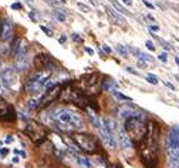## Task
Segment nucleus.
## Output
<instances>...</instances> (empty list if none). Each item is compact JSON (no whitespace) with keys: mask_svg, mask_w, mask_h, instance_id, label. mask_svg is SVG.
I'll return each instance as SVG.
<instances>
[{"mask_svg":"<svg viewBox=\"0 0 179 168\" xmlns=\"http://www.w3.org/2000/svg\"><path fill=\"white\" fill-rule=\"evenodd\" d=\"M10 53V46L7 44H0V56H6Z\"/></svg>","mask_w":179,"mask_h":168,"instance_id":"obj_25","label":"nucleus"},{"mask_svg":"<svg viewBox=\"0 0 179 168\" xmlns=\"http://www.w3.org/2000/svg\"><path fill=\"white\" fill-rule=\"evenodd\" d=\"M159 124L149 121L146 124L145 137L139 141L138 153L145 168H158L159 164Z\"/></svg>","mask_w":179,"mask_h":168,"instance_id":"obj_1","label":"nucleus"},{"mask_svg":"<svg viewBox=\"0 0 179 168\" xmlns=\"http://www.w3.org/2000/svg\"><path fill=\"white\" fill-rule=\"evenodd\" d=\"M117 88V83H115V80H112V78H107V80H104L101 83V90L102 91H108V90H115Z\"/></svg>","mask_w":179,"mask_h":168,"instance_id":"obj_17","label":"nucleus"},{"mask_svg":"<svg viewBox=\"0 0 179 168\" xmlns=\"http://www.w3.org/2000/svg\"><path fill=\"white\" fill-rule=\"evenodd\" d=\"M65 40H67V37H65V36H61V37L59 39V41H60V43H65Z\"/></svg>","mask_w":179,"mask_h":168,"instance_id":"obj_47","label":"nucleus"},{"mask_svg":"<svg viewBox=\"0 0 179 168\" xmlns=\"http://www.w3.org/2000/svg\"><path fill=\"white\" fill-rule=\"evenodd\" d=\"M2 70H3V61L0 60V71H2Z\"/></svg>","mask_w":179,"mask_h":168,"instance_id":"obj_49","label":"nucleus"},{"mask_svg":"<svg viewBox=\"0 0 179 168\" xmlns=\"http://www.w3.org/2000/svg\"><path fill=\"white\" fill-rule=\"evenodd\" d=\"M49 4H51V6H59V2L57 0H46Z\"/></svg>","mask_w":179,"mask_h":168,"instance_id":"obj_41","label":"nucleus"},{"mask_svg":"<svg viewBox=\"0 0 179 168\" xmlns=\"http://www.w3.org/2000/svg\"><path fill=\"white\" fill-rule=\"evenodd\" d=\"M148 29L151 30V33H155V31H159V26H156V24H149V26H148Z\"/></svg>","mask_w":179,"mask_h":168,"instance_id":"obj_31","label":"nucleus"},{"mask_svg":"<svg viewBox=\"0 0 179 168\" xmlns=\"http://www.w3.org/2000/svg\"><path fill=\"white\" fill-rule=\"evenodd\" d=\"M158 59H159L162 63H166L168 61V57H166V54H165V53H161L159 56H158Z\"/></svg>","mask_w":179,"mask_h":168,"instance_id":"obj_34","label":"nucleus"},{"mask_svg":"<svg viewBox=\"0 0 179 168\" xmlns=\"http://www.w3.org/2000/svg\"><path fill=\"white\" fill-rule=\"evenodd\" d=\"M94 161L97 162V164H101V165H105V161H104V158L102 157H95L94 158Z\"/></svg>","mask_w":179,"mask_h":168,"instance_id":"obj_36","label":"nucleus"},{"mask_svg":"<svg viewBox=\"0 0 179 168\" xmlns=\"http://www.w3.org/2000/svg\"><path fill=\"white\" fill-rule=\"evenodd\" d=\"M4 141H6V143L9 144V143H13V141H14V138H13V135H7L6 140H4Z\"/></svg>","mask_w":179,"mask_h":168,"instance_id":"obj_42","label":"nucleus"},{"mask_svg":"<svg viewBox=\"0 0 179 168\" xmlns=\"http://www.w3.org/2000/svg\"><path fill=\"white\" fill-rule=\"evenodd\" d=\"M164 84H165V86H166L168 88H169V90H172V91H175V90H176V88H175V86H173L172 83H169V81H164Z\"/></svg>","mask_w":179,"mask_h":168,"instance_id":"obj_37","label":"nucleus"},{"mask_svg":"<svg viewBox=\"0 0 179 168\" xmlns=\"http://www.w3.org/2000/svg\"><path fill=\"white\" fill-rule=\"evenodd\" d=\"M27 2H28V3H31V2H33V0H27Z\"/></svg>","mask_w":179,"mask_h":168,"instance_id":"obj_54","label":"nucleus"},{"mask_svg":"<svg viewBox=\"0 0 179 168\" xmlns=\"http://www.w3.org/2000/svg\"><path fill=\"white\" fill-rule=\"evenodd\" d=\"M54 14V17H56V20H59V22H65V14H63L61 12H54L53 13Z\"/></svg>","mask_w":179,"mask_h":168,"instance_id":"obj_26","label":"nucleus"},{"mask_svg":"<svg viewBox=\"0 0 179 168\" xmlns=\"http://www.w3.org/2000/svg\"><path fill=\"white\" fill-rule=\"evenodd\" d=\"M23 41H24V40H22V39H19V37H16L14 40H13L12 46H10V54H12V56H14V57H16V54L19 53L20 47H22Z\"/></svg>","mask_w":179,"mask_h":168,"instance_id":"obj_16","label":"nucleus"},{"mask_svg":"<svg viewBox=\"0 0 179 168\" xmlns=\"http://www.w3.org/2000/svg\"><path fill=\"white\" fill-rule=\"evenodd\" d=\"M175 63L179 66V57H175Z\"/></svg>","mask_w":179,"mask_h":168,"instance_id":"obj_50","label":"nucleus"},{"mask_svg":"<svg viewBox=\"0 0 179 168\" xmlns=\"http://www.w3.org/2000/svg\"><path fill=\"white\" fill-rule=\"evenodd\" d=\"M90 2H91V3H93L94 6H97V2H95V0H90Z\"/></svg>","mask_w":179,"mask_h":168,"instance_id":"obj_52","label":"nucleus"},{"mask_svg":"<svg viewBox=\"0 0 179 168\" xmlns=\"http://www.w3.org/2000/svg\"><path fill=\"white\" fill-rule=\"evenodd\" d=\"M124 130L127 131V134L131 137V140L141 141L146 134V124L139 117H130V118L125 120Z\"/></svg>","mask_w":179,"mask_h":168,"instance_id":"obj_4","label":"nucleus"},{"mask_svg":"<svg viewBox=\"0 0 179 168\" xmlns=\"http://www.w3.org/2000/svg\"><path fill=\"white\" fill-rule=\"evenodd\" d=\"M111 93H112V96H114L117 100H121V101H128V103H131V101H132V98H131L130 96H125V94L120 93L118 90H112Z\"/></svg>","mask_w":179,"mask_h":168,"instance_id":"obj_21","label":"nucleus"},{"mask_svg":"<svg viewBox=\"0 0 179 168\" xmlns=\"http://www.w3.org/2000/svg\"><path fill=\"white\" fill-rule=\"evenodd\" d=\"M118 140H120V144L122 147V150H131L132 148V140L131 137L127 134L125 130H120L118 131Z\"/></svg>","mask_w":179,"mask_h":168,"instance_id":"obj_13","label":"nucleus"},{"mask_svg":"<svg viewBox=\"0 0 179 168\" xmlns=\"http://www.w3.org/2000/svg\"><path fill=\"white\" fill-rule=\"evenodd\" d=\"M145 80L148 81L149 84H152V86H156V84L159 83V78H158L156 76H154V74H146Z\"/></svg>","mask_w":179,"mask_h":168,"instance_id":"obj_24","label":"nucleus"},{"mask_svg":"<svg viewBox=\"0 0 179 168\" xmlns=\"http://www.w3.org/2000/svg\"><path fill=\"white\" fill-rule=\"evenodd\" d=\"M142 4H144V6H146L148 9H155V6L152 3H149L148 0H142Z\"/></svg>","mask_w":179,"mask_h":168,"instance_id":"obj_35","label":"nucleus"},{"mask_svg":"<svg viewBox=\"0 0 179 168\" xmlns=\"http://www.w3.org/2000/svg\"><path fill=\"white\" fill-rule=\"evenodd\" d=\"M136 64H138V67H141V69H146V61H144V60H138L136 61Z\"/></svg>","mask_w":179,"mask_h":168,"instance_id":"obj_32","label":"nucleus"},{"mask_svg":"<svg viewBox=\"0 0 179 168\" xmlns=\"http://www.w3.org/2000/svg\"><path fill=\"white\" fill-rule=\"evenodd\" d=\"M118 115H120L121 118H130V117H138L136 111L132 108V107H128V106H124V107H120L118 110Z\"/></svg>","mask_w":179,"mask_h":168,"instance_id":"obj_15","label":"nucleus"},{"mask_svg":"<svg viewBox=\"0 0 179 168\" xmlns=\"http://www.w3.org/2000/svg\"><path fill=\"white\" fill-rule=\"evenodd\" d=\"M2 23H3V20L0 19V34H2Z\"/></svg>","mask_w":179,"mask_h":168,"instance_id":"obj_51","label":"nucleus"},{"mask_svg":"<svg viewBox=\"0 0 179 168\" xmlns=\"http://www.w3.org/2000/svg\"><path fill=\"white\" fill-rule=\"evenodd\" d=\"M111 2V4H112V7H115L117 9V12H120L121 14H125V16H132V13L130 12V10H127L125 7L122 6V4L118 2V0H110Z\"/></svg>","mask_w":179,"mask_h":168,"instance_id":"obj_18","label":"nucleus"},{"mask_svg":"<svg viewBox=\"0 0 179 168\" xmlns=\"http://www.w3.org/2000/svg\"><path fill=\"white\" fill-rule=\"evenodd\" d=\"M0 83L3 84L4 88H13L14 84L17 83V76H16V70L12 67H7L0 71Z\"/></svg>","mask_w":179,"mask_h":168,"instance_id":"obj_7","label":"nucleus"},{"mask_svg":"<svg viewBox=\"0 0 179 168\" xmlns=\"http://www.w3.org/2000/svg\"><path fill=\"white\" fill-rule=\"evenodd\" d=\"M77 6H78V9H81L84 13H90V12H91L90 6H85V4H83V3H77Z\"/></svg>","mask_w":179,"mask_h":168,"instance_id":"obj_28","label":"nucleus"},{"mask_svg":"<svg viewBox=\"0 0 179 168\" xmlns=\"http://www.w3.org/2000/svg\"><path fill=\"white\" fill-rule=\"evenodd\" d=\"M61 90H63L61 84H54V86H51L50 88H47L40 100V107H47L49 104L56 103V100L60 98Z\"/></svg>","mask_w":179,"mask_h":168,"instance_id":"obj_6","label":"nucleus"},{"mask_svg":"<svg viewBox=\"0 0 179 168\" xmlns=\"http://www.w3.org/2000/svg\"><path fill=\"white\" fill-rule=\"evenodd\" d=\"M152 36H154V39H156V40H158V41H159V43H161V44H162V47H164V49H165V50H166V51H171V50H172V46H171V44H169V43H168V41L162 40V39H159V37H158V36H156V34H152Z\"/></svg>","mask_w":179,"mask_h":168,"instance_id":"obj_23","label":"nucleus"},{"mask_svg":"<svg viewBox=\"0 0 179 168\" xmlns=\"http://www.w3.org/2000/svg\"><path fill=\"white\" fill-rule=\"evenodd\" d=\"M105 12H107V14L110 16V19L112 20V23H115V24H120V26H125L127 24V20H125V17H122V16L120 14V12H117V10L111 9V7H105Z\"/></svg>","mask_w":179,"mask_h":168,"instance_id":"obj_11","label":"nucleus"},{"mask_svg":"<svg viewBox=\"0 0 179 168\" xmlns=\"http://www.w3.org/2000/svg\"><path fill=\"white\" fill-rule=\"evenodd\" d=\"M146 19H148V20H151V22H155V19H154V17H152L151 14H146Z\"/></svg>","mask_w":179,"mask_h":168,"instance_id":"obj_48","label":"nucleus"},{"mask_svg":"<svg viewBox=\"0 0 179 168\" xmlns=\"http://www.w3.org/2000/svg\"><path fill=\"white\" fill-rule=\"evenodd\" d=\"M102 50H104V53H107V54H111L112 53L111 47H108L107 44H102Z\"/></svg>","mask_w":179,"mask_h":168,"instance_id":"obj_33","label":"nucleus"},{"mask_svg":"<svg viewBox=\"0 0 179 168\" xmlns=\"http://www.w3.org/2000/svg\"><path fill=\"white\" fill-rule=\"evenodd\" d=\"M33 64L38 70H50V71H53L54 69H57L56 64L51 61V57L47 56V54H38V56H36L33 60Z\"/></svg>","mask_w":179,"mask_h":168,"instance_id":"obj_8","label":"nucleus"},{"mask_svg":"<svg viewBox=\"0 0 179 168\" xmlns=\"http://www.w3.org/2000/svg\"><path fill=\"white\" fill-rule=\"evenodd\" d=\"M122 3H125L127 6H132V0H122Z\"/></svg>","mask_w":179,"mask_h":168,"instance_id":"obj_46","label":"nucleus"},{"mask_svg":"<svg viewBox=\"0 0 179 168\" xmlns=\"http://www.w3.org/2000/svg\"><path fill=\"white\" fill-rule=\"evenodd\" d=\"M12 9H13V10H22L23 6H22L20 3H13V4H12Z\"/></svg>","mask_w":179,"mask_h":168,"instance_id":"obj_39","label":"nucleus"},{"mask_svg":"<svg viewBox=\"0 0 179 168\" xmlns=\"http://www.w3.org/2000/svg\"><path fill=\"white\" fill-rule=\"evenodd\" d=\"M145 46H146V49L151 50V51H154V50H155V46H154V43H152L151 40H146L145 41Z\"/></svg>","mask_w":179,"mask_h":168,"instance_id":"obj_29","label":"nucleus"},{"mask_svg":"<svg viewBox=\"0 0 179 168\" xmlns=\"http://www.w3.org/2000/svg\"><path fill=\"white\" fill-rule=\"evenodd\" d=\"M38 107H40V101H38V100L31 98L27 101V108L28 110H36V108H38Z\"/></svg>","mask_w":179,"mask_h":168,"instance_id":"obj_22","label":"nucleus"},{"mask_svg":"<svg viewBox=\"0 0 179 168\" xmlns=\"http://www.w3.org/2000/svg\"><path fill=\"white\" fill-rule=\"evenodd\" d=\"M0 145H2V141H0Z\"/></svg>","mask_w":179,"mask_h":168,"instance_id":"obj_55","label":"nucleus"},{"mask_svg":"<svg viewBox=\"0 0 179 168\" xmlns=\"http://www.w3.org/2000/svg\"><path fill=\"white\" fill-rule=\"evenodd\" d=\"M73 40L74 41H81V37L77 34V33H74V34H73Z\"/></svg>","mask_w":179,"mask_h":168,"instance_id":"obj_43","label":"nucleus"},{"mask_svg":"<svg viewBox=\"0 0 179 168\" xmlns=\"http://www.w3.org/2000/svg\"><path fill=\"white\" fill-rule=\"evenodd\" d=\"M24 133L31 138V141H33L34 144H37L38 145V144H41L43 141H46L49 131H47V128L44 127V125L27 120V125H26Z\"/></svg>","mask_w":179,"mask_h":168,"instance_id":"obj_5","label":"nucleus"},{"mask_svg":"<svg viewBox=\"0 0 179 168\" xmlns=\"http://www.w3.org/2000/svg\"><path fill=\"white\" fill-rule=\"evenodd\" d=\"M85 53H88L90 56H93V54H94V50L90 49V47H85Z\"/></svg>","mask_w":179,"mask_h":168,"instance_id":"obj_44","label":"nucleus"},{"mask_svg":"<svg viewBox=\"0 0 179 168\" xmlns=\"http://www.w3.org/2000/svg\"><path fill=\"white\" fill-rule=\"evenodd\" d=\"M168 168H179V127H171L166 138Z\"/></svg>","mask_w":179,"mask_h":168,"instance_id":"obj_2","label":"nucleus"},{"mask_svg":"<svg viewBox=\"0 0 179 168\" xmlns=\"http://www.w3.org/2000/svg\"><path fill=\"white\" fill-rule=\"evenodd\" d=\"M74 157L77 158V162H78V164L84 165L85 168H93V162L90 161L88 158H85V157H83V155H78V154H75Z\"/></svg>","mask_w":179,"mask_h":168,"instance_id":"obj_20","label":"nucleus"},{"mask_svg":"<svg viewBox=\"0 0 179 168\" xmlns=\"http://www.w3.org/2000/svg\"><path fill=\"white\" fill-rule=\"evenodd\" d=\"M108 168H122V167H121V164H117V162H111V164H108Z\"/></svg>","mask_w":179,"mask_h":168,"instance_id":"obj_40","label":"nucleus"},{"mask_svg":"<svg viewBox=\"0 0 179 168\" xmlns=\"http://www.w3.org/2000/svg\"><path fill=\"white\" fill-rule=\"evenodd\" d=\"M115 50H117L118 54H120L121 57H124V59H128V57H130V50H128L127 46H122V44H117V46H115Z\"/></svg>","mask_w":179,"mask_h":168,"instance_id":"obj_19","label":"nucleus"},{"mask_svg":"<svg viewBox=\"0 0 179 168\" xmlns=\"http://www.w3.org/2000/svg\"><path fill=\"white\" fill-rule=\"evenodd\" d=\"M125 70H127L128 73H131V74H134V76H138V74H139V73L136 71V70H134L132 67H125Z\"/></svg>","mask_w":179,"mask_h":168,"instance_id":"obj_38","label":"nucleus"},{"mask_svg":"<svg viewBox=\"0 0 179 168\" xmlns=\"http://www.w3.org/2000/svg\"><path fill=\"white\" fill-rule=\"evenodd\" d=\"M9 151H10L9 148H6V147H2V148H0V155H2V157H6L7 154H9Z\"/></svg>","mask_w":179,"mask_h":168,"instance_id":"obj_30","label":"nucleus"},{"mask_svg":"<svg viewBox=\"0 0 179 168\" xmlns=\"http://www.w3.org/2000/svg\"><path fill=\"white\" fill-rule=\"evenodd\" d=\"M40 29H41V31H43V33H44L46 36H49V37H53V31L50 30L49 27H46V26L41 24V26H40Z\"/></svg>","mask_w":179,"mask_h":168,"instance_id":"obj_27","label":"nucleus"},{"mask_svg":"<svg viewBox=\"0 0 179 168\" xmlns=\"http://www.w3.org/2000/svg\"><path fill=\"white\" fill-rule=\"evenodd\" d=\"M16 118V113L12 106H9L4 101H0V120L4 121H13Z\"/></svg>","mask_w":179,"mask_h":168,"instance_id":"obj_10","label":"nucleus"},{"mask_svg":"<svg viewBox=\"0 0 179 168\" xmlns=\"http://www.w3.org/2000/svg\"><path fill=\"white\" fill-rule=\"evenodd\" d=\"M13 37V26L10 20H3L2 23V34H0V39L3 41H7Z\"/></svg>","mask_w":179,"mask_h":168,"instance_id":"obj_12","label":"nucleus"},{"mask_svg":"<svg viewBox=\"0 0 179 168\" xmlns=\"http://www.w3.org/2000/svg\"><path fill=\"white\" fill-rule=\"evenodd\" d=\"M175 78H176V80L179 81V74H175Z\"/></svg>","mask_w":179,"mask_h":168,"instance_id":"obj_53","label":"nucleus"},{"mask_svg":"<svg viewBox=\"0 0 179 168\" xmlns=\"http://www.w3.org/2000/svg\"><path fill=\"white\" fill-rule=\"evenodd\" d=\"M98 131H100V137H101V141L105 148L110 150V151L117 148V140H115L114 133H108V131H105L102 127H100Z\"/></svg>","mask_w":179,"mask_h":168,"instance_id":"obj_9","label":"nucleus"},{"mask_svg":"<svg viewBox=\"0 0 179 168\" xmlns=\"http://www.w3.org/2000/svg\"><path fill=\"white\" fill-rule=\"evenodd\" d=\"M28 17H30V19L33 20V22H36V20H37V19H36V14H34L33 12H30V13H28Z\"/></svg>","mask_w":179,"mask_h":168,"instance_id":"obj_45","label":"nucleus"},{"mask_svg":"<svg viewBox=\"0 0 179 168\" xmlns=\"http://www.w3.org/2000/svg\"><path fill=\"white\" fill-rule=\"evenodd\" d=\"M71 140L80 148V151L85 154H97L100 151V143L95 135L88 133H74Z\"/></svg>","mask_w":179,"mask_h":168,"instance_id":"obj_3","label":"nucleus"},{"mask_svg":"<svg viewBox=\"0 0 179 168\" xmlns=\"http://www.w3.org/2000/svg\"><path fill=\"white\" fill-rule=\"evenodd\" d=\"M128 50H130V54H134L135 57H138V60H144V61H146V63H155L154 57L144 53V51H141V50L134 49V47H128Z\"/></svg>","mask_w":179,"mask_h":168,"instance_id":"obj_14","label":"nucleus"}]
</instances>
